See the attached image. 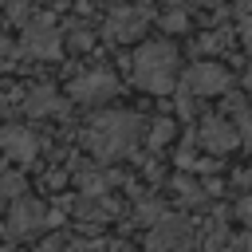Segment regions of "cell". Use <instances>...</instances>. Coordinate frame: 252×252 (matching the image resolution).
Instances as JSON below:
<instances>
[{"label": "cell", "mask_w": 252, "mask_h": 252, "mask_svg": "<svg viewBox=\"0 0 252 252\" xmlns=\"http://www.w3.org/2000/svg\"><path fill=\"white\" fill-rule=\"evenodd\" d=\"M158 28H161V32H185V28H189V16H185V12H165V16L158 20Z\"/></svg>", "instance_id": "obj_16"}, {"label": "cell", "mask_w": 252, "mask_h": 252, "mask_svg": "<svg viewBox=\"0 0 252 252\" xmlns=\"http://www.w3.org/2000/svg\"><path fill=\"white\" fill-rule=\"evenodd\" d=\"M39 252H75V240L63 236V232H55V236H43L39 240Z\"/></svg>", "instance_id": "obj_14"}, {"label": "cell", "mask_w": 252, "mask_h": 252, "mask_svg": "<svg viewBox=\"0 0 252 252\" xmlns=\"http://www.w3.org/2000/svg\"><path fill=\"white\" fill-rule=\"evenodd\" d=\"M20 106H24L32 118H43V114H63V94H59L55 87H32V91L20 98Z\"/></svg>", "instance_id": "obj_10"}, {"label": "cell", "mask_w": 252, "mask_h": 252, "mask_svg": "<svg viewBox=\"0 0 252 252\" xmlns=\"http://www.w3.org/2000/svg\"><path fill=\"white\" fill-rule=\"evenodd\" d=\"M181 87L189 91V94H197V98H209V94H224L228 87H232V75L220 67V63H193L189 71H185V79H181Z\"/></svg>", "instance_id": "obj_3"}, {"label": "cell", "mask_w": 252, "mask_h": 252, "mask_svg": "<svg viewBox=\"0 0 252 252\" xmlns=\"http://www.w3.org/2000/svg\"><path fill=\"white\" fill-rule=\"evenodd\" d=\"M16 197H24V177L12 173V169H4V161H0V205H8Z\"/></svg>", "instance_id": "obj_12"}, {"label": "cell", "mask_w": 252, "mask_h": 252, "mask_svg": "<svg viewBox=\"0 0 252 252\" xmlns=\"http://www.w3.org/2000/svg\"><path fill=\"white\" fill-rule=\"evenodd\" d=\"M146 24H150V12H146V8L118 4V8H110V16H106L102 32H106L114 43H130V39H138V35L146 32Z\"/></svg>", "instance_id": "obj_5"}, {"label": "cell", "mask_w": 252, "mask_h": 252, "mask_svg": "<svg viewBox=\"0 0 252 252\" xmlns=\"http://www.w3.org/2000/svg\"><path fill=\"white\" fill-rule=\"evenodd\" d=\"M142 138V118L130 114V110H106V114H94L83 130V146L98 158V161H110V158H122L126 150H134Z\"/></svg>", "instance_id": "obj_1"}, {"label": "cell", "mask_w": 252, "mask_h": 252, "mask_svg": "<svg viewBox=\"0 0 252 252\" xmlns=\"http://www.w3.org/2000/svg\"><path fill=\"white\" fill-rule=\"evenodd\" d=\"M169 138H173V122H169V118L150 122V146H161V142H169Z\"/></svg>", "instance_id": "obj_15"}, {"label": "cell", "mask_w": 252, "mask_h": 252, "mask_svg": "<svg viewBox=\"0 0 252 252\" xmlns=\"http://www.w3.org/2000/svg\"><path fill=\"white\" fill-rule=\"evenodd\" d=\"M236 217H240L244 224H252V197H244V201L236 205Z\"/></svg>", "instance_id": "obj_19"}, {"label": "cell", "mask_w": 252, "mask_h": 252, "mask_svg": "<svg viewBox=\"0 0 252 252\" xmlns=\"http://www.w3.org/2000/svg\"><path fill=\"white\" fill-rule=\"evenodd\" d=\"M138 217H142L146 224H158V217H161V205H158L154 197H142V201H138Z\"/></svg>", "instance_id": "obj_17"}, {"label": "cell", "mask_w": 252, "mask_h": 252, "mask_svg": "<svg viewBox=\"0 0 252 252\" xmlns=\"http://www.w3.org/2000/svg\"><path fill=\"white\" fill-rule=\"evenodd\" d=\"M75 213H79L83 224H102V220L114 213V201H79Z\"/></svg>", "instance_id": "obj_11"}, {"label": "cell", "mask_w": 252, "mask_h": 252, "mask_svg": "<svg viewBox=\"0 0 252 252\" xmlns=\"http://www.w3.org/2000/svg\"><path fill=\"white\" fill-rule=\"evenodd\" d=\"M91 43H94L91 32H75V35H71V47H91Z\"/></svg>", "instance_id": "obj_20"}, {"label": "cell", "mask_w": 252, "mask_h": 252, "mask_svg": "<svg viewBox=\"0 0 252 252\" xmlns=\"http://www.w3.org/2000/svg\"><path fill=\"white\" fill-rule=\"evenodd\" d=\"M8 236H35L47 228V205L35 197H16L8 209Z\"/></svg>", "instance_id": "obj_4"}, {"label": "cell", "mask_w": 252, "mask_h": 252, "mask_svg": "<svg viewBox=\"0 0 252 252\" xmlns=\"http://www.w3.org/2000/svg\"><path fill=\"white\" fill-rule=\"evenodd\" d=\"M24 51L32 59H55V55H63V32H55L47 24V16H43L39 24L24 28Z\"/></svg>", "instance_id": "obj_7"}, {"label": "cell", "mask_w": 252, "mask_h": 252, "mask_svg": "<svg viewBox=\"0 0 252 252\" xmlns=\"http://www.w3.org/2000/svg\"><path fill=\"white\" fill-rule=\"evenodd\" d=\"M197 142H201L209 154H228V150H236V146H240L236 126H232L228 118H205V122H201V130H197Z\"/></svg>", "instance_id": "obj_8"}, {"label": "cell", "mask_w": 252, "mask_h": 252, "mask_svg": "<svg viewBox=\"0 0 252 252\" xmlns=\"http://www.w3.org/2000/svg\"><path fill=\"white\" fill-rule=\"evenodd\" d=\"M0 4H4V0H0Z\"/></svg>", "instance_id": "obj_21"}, {"label": "cell", "mask_w": 252, "mask_h": 252, "mask_svg": "<svg viewBox=\"0 0 252 252\" xmlns=\"http://www.w3.org/2000/svg\"><path fill=\"white\" fill-rule=\"evenodd\" d=\"M67 94H71L75 102H106L110 94H118V79H114L110 71L98 67V71H87V75L71 79Z\"/></svg>", "instance_id": "obj_6"}, {"label": "cell", "mask_w": 252, "mask_h": 252, "mask_svg": "<svg viewBox=\"0 0 252 252\" xmlns=\"http://www.w3.org/2000/svg\"><path fill=\"white\" fill-rule=\"evenodd\" d=\"M130 79H134L142 91H150V94H169L173 83H177V47L165 43V39L142 43L138 55H134Z\"/></svg>", "instance_id": "obj_2"}, {"label": "cell", "mask_w": 252, "mask_h": 252, "mask_svg": "<svg viewBox=\"0 0 252 252\" xmlns=\"http://www.w3.org/2000/svg\"><path fill=\"white\" fill-rule=\"evenodd\" d=\"M0 150L16 161H32L39 154V142H35L32 126H0Z\"/></svg>", "instance_id": "obj_9"}, {"label": "cell", "mask_w": 252, "mask_h": 252, "mask_svg": "<svg viewBox=\"0 0 252 252\" xmlns=\"http://www.w3.org/2000/svg\"><path fill=\"white\" fill-rule=\"evenodd\" d=\"M173 189H177V197H181V201H189V205H201V201H205V189H201L197 181L177 177V181H173Z\"/></svg>", "instance_id": "obj_13"}, {"label": "cell", "mask_w": 252, "mask_h": 252, "mask_svg": "<svg viewBox=\"0 0 252 252\" xmlns=\"http://www.w3.org/2000/svg\"><path fill=\"white\" fill-rule=\"evenodd\" d=\"M240 43L252 51V16H244V20H240Z\"/></svg>", "instance_id": "obj_18"}]
</instances>
